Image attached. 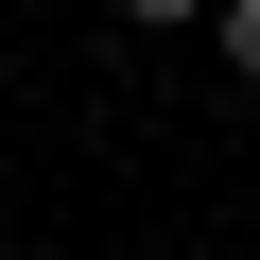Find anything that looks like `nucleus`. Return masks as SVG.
Masks as SVG:
<instances>
[{"label": "nucleus", "mask_w": 260, "mask_h": 260, "mask_svg": "<svg viewBox=\"0 0 260 260\" xmlns=\"http://www.w3.org/2000/svg\"><path fill=\"white\" fill-rule=\"evenodd\" d=\"M208 35H225V70L260 87V0H208Z\"/></svg>", "instance_id": "nucleus-1"}, {"label": "nucleus", "mask_w": 260, "mask_h": 260, "mask_svg": "<svg viewBox=\"0 0 260 260\" xmlns=\"http://www.w3.org/2000/svg\"><path fill=\"white\" fill-rule=\"evenodd\" d=\"M174 18H208V0H121V35H174Z\"/></svg>", "instance_id": "nucleus-2"}]
</instances>
